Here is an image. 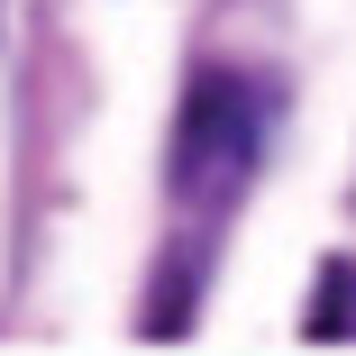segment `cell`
Instances as JSON below:
<instances>
[{
  "instance_id": "cell-1",
  "label": "cell",
  "mask_w": 356,
  "mask_h": 356,
  "mask_svg": "<svg viewBox=\"0 0 356 356\" xmlns=\"http://www.w3.org/2000/svg\"><path fill=\"white\" fill-rule=\"evenodd\" d=\"M265 156V101L247 74H201L183 92V119H174V210L183 220H220V210L247 192Z\"/></svg>"
},
{
  "instance_id": "cell-2",
  "label": "cell",
  "mask_w": 356,
  "mask_h": 356,
  "mask_svg": "<svg viewBox=\"0 0 356 356\" xmlns=\"http://www.w3.org/2000/svg\"><path fill=\"white\" fill-rule=\"evenodd\" d=\"M347 302H356V265H329L320 274V302H311V338H347Z\"/></svg>"
}]
</instances>
